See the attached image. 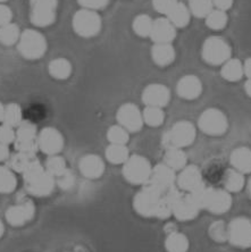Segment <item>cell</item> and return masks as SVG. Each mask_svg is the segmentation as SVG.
<instances>
[{"mask_svg":"<svg viewBox=\"0 0 251 252\" xmlns=\"http://www.w3.org/2000/svg\"><path fill=\"white\" fill-rule=\"evenodd\" d=\"M25 188L30 194L34 196H47L54 191L55 177L35 159L23 173Z\"/></svg>","mask_w":251,"mask_h":252,"instance_id":"cell-1","label":"cell"},{"mask_svg":"<svg viewBox=\"0 0 251 252\" xmlns=\"http://www.w3.org/2000/svg\"><path fill=\"white\" fill-rule=\"evenodd\" d=\"M164 194L154 184L147 182L143 184L142 190L134 196L133 207L143 217H158Z\"/></svg>","mask_w":251,"mask_h":252,"instance_id":"cell-2","label":"cell"},{"mask_svg":"<svg viewBox=\"0 0 251 252\" xmlns=\"http://www.w3.org/2000/svg\"><path fill=\"white\" fill-rule=\"evenodd\" d=\"M194 125L188 121H180L173 125V127L164 135L162 143L165 147L169 148H182L189 147L195 140Z\"/></svg>","mask_w":251,"mask_h":252,"instance_id":"cell-3","label":"cell"},{"mask_svg":"<svg viewBox=\"0 0 251 252\" xmlns=\"http://www.w3.org/2000/svg\"><path fill=\"white\" fill-rule=\"evenodd\" d=\"M151 172L153 167L149 160L139 155L130 156L123 166V176L125 180L135 185L146 184L150 180Z\"/></svg>","mask_w":251,"mask_h":252,"instance_id":"cell-4","label":"cell"},{"mask_svg":"<svg viewBox=\"0 0 251 252\" xmlns=\"http://www.w3.org/2000/svg\"><path fill=\"white\" fill-rule=\"evenodd\" d=\"M47 50V41L41 33L35 30H27L18 40V51L27 59L41 58Z\"/></svg>","mask_w":251,"mask_h":252,"instance_id":"cell-5","label":"cell"},{"mask_svg":"<svg viewBox=\"0 0 251 252\" xmlns=\"http://www.w3.org/2000/svg\"><path fill=\"white\" fill-rule=\"evenodd\" d=\"M231 47L224 39L220 36H210L202 46V58L209 65H223L231 59Z\"/></svg>","mask_w":251,"mask_h":252,"instance_id":"cell-6","label":"cell"},{"mask_svg":"<svg viewBox=\"0 0 251 252\" xmlns=\"http://www.w3.org/2000/svg\"><path fill=\"white\" fill-rule=\"evenodd\" d=\"M73 29L80 36L91 38L100 32L101 18L95 10L83 8L74 15Z\"/></svg>","mask_w":251,"mask_h":252,"instance_id":"cell-7","label":"cell"},{"mask_svg":"<svg viewBox=\"0 0 251 252\" xmlns=\"http://www.w3.org/2000/svg\"><path fill=\"white\" fill-rule=\"evenodd\" d=\"M198 126L205 134L219 136L227 131L228 122L225 114L220 109L209 108L200 115Z\"/></svg>","mask_w":251,"mask_h":252,"instance_id":"cell-8","label":"cell"},{"mask_svg":"<svg viewBox=\"0 0 251 252\" xmlns=\"http://www.w3.org/2000/svg\"><path fill=\"white\" fill-rule=\"evenodd\" d=\"M232 206V196L226 190L205 188L202 193L201 208L207 209L210 213L220 215L230 210Z\"/></svg>","mask_w":251,"mask_h":252,"instance_id":"cell-9","label":"cell"},{"mask_svg":"<svg viewBox=\"0 0 251 252\" xmlns=\"http://www.w3.org/2000/svg\"><path fill=\"white\" fill-rule=\"evenodd\" d=\"M57 0H30V20L35 27H49L56 20Z\"/></svg>","mask_w":251,"mask_h":252,"instance_id":"cell-10","label":"cell"},{"mask_svg":"<svg viewBox=\"0 0 251 252\" xmlns=\"http://www.w3.org/2000/svg\"><path fill=\"white\" fill-rule=\"evenodd\" d=\"M228 241L238 248L247 249L251 247V220L238 217L228 225Z\"/></svg>","mask_w":251,"mask_h":252,"instance_id":"cell-11","label":"cell"},{"mask_svg":"<svg viewBox=\"0 0 251 252\" xmlns=\"http://www.w3.org/2000/svg\"><path fill=\"white\" fill-rule=\"evenodd\" d=\"M118 125L128 132H138L143 126V116L134 103H124L120 107L116 114Z\"/></svg>","mask_w":251,"mask_h":252,"instance_id":"cell-12","label":"cell"},{"mask_svg":"<svg viewBox=\"0 0 251 252\" xmlns=\"http://www.w3.org/2000/svg\"><path fill=\"white\" fill-rule=\"evenodd\" d=\"M38 146L43 154L49 156L57 155L64 147V138L58 129L44 127L38 134Z\"/></svg>","mask_w":251,"mask_h":252,"instance_id":"cell-13","label":"cell"},{"mask_svg":"<svg viewBox=\"0 0 251 252\" xmlns=\"http://www.w3.org/2000/svg\"><path fill=\"white\" fill-rule=\"evenodd\" d=\"M35 213V206L32 200H25L9 207L6 210L5 217L12 226H23L32 220Z\"/></svg>","mask_w":251,"mask_h":252,"instance_id":"cell-14","label":"cell"},{"mask_svg":"<svg viewBox=\"0 0 251 252\" xmlns=\"http://www.w3.org/2000/svg\"><path fill=\"white\" fill-rule=\"evenodd\" d=\"M169 100H171V92H169L167 87L162 84H150L143 90L142 101L145 102L147 107L162 108L167 105Z\"/></svg>","mask_w":251,"mask_h":252,"instance_id":"cell-15","label":"cell"},{"mask_svg":"<svg viewBox=\"0 0 251 252\" xmlns=\"http://www.w3.org/2000/svg\"><path fill=\"white\" fill-rule=\"evenodd\" d=\"M148 182L154 184L155 187L159 189L160 191L167 192L169 189L174 188L176 182L175 170L168 167L166 164H159L155 166L151 172L150 180Z\"/></svg>","mask_w":251,"mask_h":252,"instance_id":"cell-16","label":"cell"},{"mask_svg":"<svg viewBox=\"0 0 251 252\" xmlns=\"http://www.w3.org/2000/svg\"><path fill=\"white\" fill-rule=\"evenodd\" d=\"M176 183L180 190L186 191L188 193L194 191L195 189L204 185L200 169L194 165L186 166L181 170L180 175L176 177Z\"/></svg>","mask_w":251,"mask_h":252,"instance_id":"cell-17","label":"cell"},{"mask_svg":"<svg viewBox=\"0 0 251 252\" xmlns=\"http://www.w3.org/2000/svg\"><path fill=\"white\" fill-rule=\"evenodd\" d=\"M201 209L199 208L191 196L188 194H182L179 199L176 200L174 205H173V215H174L176 220L181 221H187L194 220L198 216L199 211Z\"/></svg>","mask_w":251,"mask_h":252,"instance_id":"cell-18","label":"cell"},{"mask_svg":"<svg viewBox=\"0 0 251 252\" xmlns=\"http://www.w3.org/2000/svg\"><path fill=\"white\" fill-rule=\"evenodd\" d=\"M176 36V28L168 18H157L154 21L150 38L155 43H172Z\"/></svg>","mask_w":251,"mask_h":252,"instance_id":"cell-19","label":"cell"},{"mask_svg":"<svg viewBox=\"0 0 251 252\" xmlns=\"http://www.w3.org/2000/svg\"><path fill=\"white\" fill-rule=\"evenodd\" d=\"M177 94L186 100L197 99L202 92V84L199 77L194 75H186L176 85Z\"/></svg>","mask_w":251,"mask_h":252,"instance_id":"cell-20","label":"cell"},{"mask_svg":"<svg viewBox=\"0 0 251 252\" xmlns=\"http://www.w3.org/2000/svg\"><path fill=\"white\" fill-rule=\"evenodd\" d=\"M79 168L83 176L94 180L105 172V162L97 155H87L81 158Z\"/></svg>","mask_w":251,"mask_h":252,"instance_id":"cell-21","label":"cell"},{"mask_svg":"<svg viewBox=\"0 0 251 252\" xmlns=\"http://www.w3.org/2000/svg\"><path fill=\"white\" fill-rule=\"evenodd\" d=\"M232 167L242 174L251 173V149L247 147H239L232 151L230 156Z\"/></svg>","mask_w":251,"mask_h":252,"instance_id":"cell-22","label":"cell"},{"mask_svg":"<svg viewBox=\"0 0 251 252\" xmlns=\"http://www.w3.org/2000/svg\"><path fill=\"white\" fill-rule=\"evenodd\" d=\"M151 56L158 66L171 65L175 59V49L171 43H156L151 49Z\"/></svg>","mask_w":251,"mask_h":252,"instance_id":"cell-23","label":"cell"},{"mask_svg":"<svg viewBox=\"0 0 251 252\" xmlns=\"http://www.w3.org/2000/svg\"><path fill=\"white\" fill-rule=\"evenodd\" d=\"M243 74H245L243 64L239 59L231 58L221 65L220 75L228 82H238L242 79Z\"/></svg>","mask_w":251,"mask_h":252,"instance_id":"cell-24","label":"cell"},{"mask_svg":"<svg viewBox=\"0 0 251 252\" xmlns=\"http://www.w3.org/2000/svg\"><path fill=\"white\" fill-rule=\"evenodd\" d=\"M188 157L186 153L180 148H169L166 150L164 164L174 170H182L187 166Z\"/></svg>","mask_w":251,"mask_h":252,"instance_id":"cell-25","label":"cell"},{"mask_svg":"<svg viewBox=\"0 0 251 252\" xmlns=\"http://www.w3.org/2000/svg\"><path fill=\"white\" fill-rule=\"evenodd\" d=\"M167 18L175 28H186L190 23L191 12L182 2H177L176 6L167 15Z\"/></svg>","mask_w":251,"mask_h":252,"instance_id":"cell-26","label":"cell"},{"mask_svg":"<svg viewBox=\"0 0 251 252\" xmlns=\"http://www.w3.org/2000/svg\"><path fill=\"white\" fill-rule=\"evenodd\" d=\"M48 72L54 79L56 80H66L72 74V65L67 59L57 58L50 62Z\"/></svg>","mask_w":251,"mask_h":252,"instance_id":"cell-27","label":"cell"},{"mask_svg":"<svg viewBox=\"0 0 251 252\" xmlns=\"http://www.w3.org/2000/svg\"><path fill=\"white\" fill-rule=\"evenodd\" d=\"M189 240L182 233H169L165 241V248L168 252H187L189 250Z\"/></svg>","mask_w":251,"mask_h":252,"instance_id":"cell-28","label":"cell"},{"mask_svg":"<svg viewBox=\"0 0 251 252\" xmlns=\"http://www.w3.org/2000/svg\"><path fill=\"white\" fill-rule=\"evenodd\" d=\"M224 185L226 191L231 192H240L245 187V176L242 173L234 168L227 169L224 175Z\"/></svg>","mask_w":251,"mask_h":252,"instance_id":"cell-29","label":"cell"},{"mask_svg":"<svg viewBox=\"0 0 251 252\" xmlns=\"http://www.w3.org/2000/svg\"><path fill=\"white\" fill-rule=\"evenodd\" d=\"M106 158L114 165L124 164L130 158L128 149L124 144H110L106 149Z\"/></svg>","mask_w":251,"mask_h":252,"instance_id":"cell-30","label":"cell"},{"mask_svg":"<svg viewBox=\"0 0 251 252\" xmlns=\"http://www.w3.org/2000/svg\"><path fill=\"white\" fill-rule=\"evenodd\" d=\"M35 159V155L17 153L9 158L8 165L10 169L14 170V172L23 174Z\"/></svg>","mask_w":251,"mask_h":252,"instance_id":"cell-31","label":"cell"},{"mask_svg":"<svg viewBox=\"0 0 251 252\" xmlns=\"http://www.w3.org/2000/svg\"><path fill=\"white\" fill-rule=\"evenodd\" d=\"M17 185L16 176L12 169L0 166V193H10Z\"/></svg>","mask_w":251,"mask_h":252,"instance_id":"cell-32","label":"cell"},{"mask_svg":"<svg viewBox=\"0 0 251 252\" xmlns=\"http://www.w3.org/2000/svg\"><path fill=\"white\" fill-rule=\"evenodd\" d=\"M228 22V16L226 12L220 9H213L206 17V24L209 29L214 31H220L225 29Z\"/></svg>","mask_w":251,"mask_h":252,"instance_id":"cell-33","label":"cell"},{"mask_svg":"<svg viewBox=\"0 0 251 252\" xmlns=\"http://www.w3.org/2000/svg\"><path fill=\"white\" fill-rule=\"evenodd\" d=\"M22 109L17 103H9L5 106L2 124H6L10 127H17L22 123Z\"/></svg>","mask_w":251,"mask_h":252,"instance_id":"cell-34","label":"cell"},{"mask_svg":"<svg viewBox=\"0 0 251 252\" xmlns=\"http://www.w3.org/2000/svg\"><path fill=\"white\" fill-rule=\"evenodd\" d=\"M142 116L143 122L151 127H158L164 123L165 120L164 110L162 108H158V107H146Z\"/></svg>","mask_w":251,"mask_h":252,"instance_id":"cell-35","label":"cell"},{"mask_svg":"<svg viewBox=\"0 0 251 252\" xmlns=\"http://www.w3.org/2000/svg\"><path fill=\"white\" fill-rule=\"evenodd\" d=\"M154 21L151 20L149 15L141 14L138 15L133 21V30L139 36L146 38V36H150L151 30H153Z\"/></svg>","mask_w":251,"mask_h":252,"instance_id":"cell-36","label":"cell"},{"mask_svg":"<svg viewBox=\"0 0 251 252\" xmlns=\"http://www.w3.org/2000/svg\"><path fill=\"white\" fill-rule=\"evenodd\" d=\"M21 38L20 29L16 24L9 23L0 28V42L5 46H12Z\"/></svg>","mask_w":251,"mask_h":252,"instance_id":"cell-37","label":"cell"},{"mask_svg":"<svg viewBox=\"0 0 251 252\" xmlns=\"http://www.w3.org/2000/svg\"><path fill=\"white\" fill-rule=\"evenodd\" d=\"M213 0H189V9L195 17H207L214 9Z\"/></svg>","mask_w":251,"mask_h":252,"instance_id":"cell-38","label":"cell"},{"mask_svg":"<svg viewBox=\"0 0 251 252\" xmlns=\"http://www.w3.org/2000/svg\"><path fill=\"white\" fill-rule=\"evenodd\" d=\"M44 168L47 169V172L53 175L55 179H57L58 176H61L63 173L65 172L67 167H66V161L64 160V158L61 157V156L54 155L50 156L48 158V160L46 161V166Z\"/></svg>","mask_w":251,"mask_h":252,"instance_id":"cell-39","label":"cell"},{"mask_svg":"<svg viewBox=\"0 0 251 252\" xmlns=\"http://www.w3.org/2000/svg\"><path fill=\"white\" fill-rule=\"evenodd\" d=\"M23 141H32L38 140V131H36L35 125L29 121H23L17 126L16 129V139Z\"/></svg>","mask_w":251,"mask_h":252,"instance_id":"cell-40","label":"cell"},{"mask_svg":"<svg viewBox=\"0 0 251 252\" xmlns=\"http://www.w3.org/2000/svg\"><path fill=\"white\" fill-rule=\"evenodd\" d=\"M107 139L110 144H126L130 136H128V131H126L123 126L114 125L109 127L107 132Z\"/></svg>","mask_w":251,"mask_h":252,"instance_id":"cell-41","label":"cell"},{"mask_svg":"<svg viewBox=\"0 0 251 252\" xmlns=\"http://www.w3.org/2000/svg\"><path fill=\"white\" fill-rule=\"evenodd\" d=\"M209 234L217 242H223L228 239V226L225 227L223 221H216L210 226Z\"/></svg>","mask_w":251,"mask_h":252,"instance_id":"cell-42","label":"cell"},{"mask_svg":"<svg viewBox=\"0 0 251 252\" xmlns=\"http://www.w3.org/2000/svg\"><path fill=\"white\" fill-rule=\"evenodd\" d=\"M179 2L177 0H153L154 8L159 14L168 15Z\"/></svg>","mask_w":251,"mask_h":252,"instance_id":"cell-43","label":"cell"},{"mask_svg":"<svg viewBox=\"0 0 251 252\" xmlns=\"http://www.w3.org/2000/svg\"><path fill=\"white\" fill-rule=\"evenodd\" d=\"M15 139H16V132L13 127L6 124L0 125V142L8 146L10 143H14Z\"/></svg>","mask_w":251,"mask_h":252,"instance_id":"cell-44","label":"cell"},{"mask_svg":"<svg viewBox=\"0 0 251 252\" xmlns=\"http://www.w3.org/2000/svg\"><path fill=\"white\" fill-rule=\"evenodd\" d=\"M74 181H75V179H74L73 173L69 169H66L61 176L57 177V183L59 188H62L63 190H69V189L73 188Z\"/></svg>","mask_w":251,"mask_h":252,"instance_id":"cell-45","label":"cell"},{"mask_svg":"<svg viewBox=\"0 0 251 252\" xmlns=\"http://www.w3.org/2000/svg\"><path fill=\"white\" fill-rule=\"evenodd\" d=\"M109 0H79V3L87 9H102L108 5Z\"/></svg>","mask_w":251,"mask_h":252,"instance_id":"cell-46","label":"cell"},{"mask_svg":"<svg viewBox=\"0 0 251 252\" xmlns=\"http://www.w3.org/2000/svg\"><path fill=\"white\" fill-rule=\"evenodd\" d=\"M12 17L13 13L9 9V7L0 3V28L3 27V25L9 24L10 21H12Z\"/></svg>","mask_w":251,"mask_h":252,"instance_id":"cell-47","label":"cell"},{"mask_svg":"<svg viewBox=\"0 0 251 252\" xmlns=\"http://www.w3.org/2000/svg\"><path fill=\"white\" fill-rule=\"evenodd\" d=\"M233 1L234 0H213V3L214 6L216 7V9H220L226 12V10L230 9L232 5H233Z\"/></svg>","mask_w":251,"mask_h":252,"instance_id":"cell-48","label":"cell"},{"mask_svg":"<svg viewBox=\"0 0 251 252\" xmlns=\"http://www.w3.org/2000/svg\"><path fill=\"white\" fill-rule=\"evenodd\" d=\"M9 158V149L8 146L5 143L0 142V162L5 161Z\"/></svg>","mask_w":251,"mask_h":252,"instance_id":"cell-49","label":"cell"},{"mask_svg":"<svg viewBox=\"0 0 251 252\" xmlns=\"http://www.w3.org/2000/svg\"><path fill=\"white\" fill-rule=\"evenodd\" d=\"M243 69H245V75L251 79V57L243 63Z\"/></svg>","mask_w":251,"mask_h":252,"instance_id":"cell-50","label":"cell"},{"mask_svg":"<svg viewBox=\"0 0 251 252\" xmlns=\"http://www.w3.org/2000/svg\"><path fill=\"white\" fill-rule=\"evenodd\" d=\"M245 90L247 92V94H248L249 97L251 98V79H248V81H247V82H246Z\"/></svg>","mask_w":251,"mask_h":252,"instance_id":"cell-51","label":"cell"},{"mask_svg":"<svg viewBox=\"0 0 251 252\" xmlns=\"http://www.w3.org/2000/svg\"><path fill=\"white\" fill-rule=\"evenodd\" d=\"M3 113H5V106L0 102V122H2L3 120Z\"/></svg>","mask_w":251,"mask_h":252,"instance_id":"cell-52","label":"cell"},{"mask_svg":"<svg viewBox=\"0 0 251 252\" xmlns=\"http://www.w3.org/2000/svg\"><path fill=\"white\" fill-rule=\"evenodd\" d=\"M3 232H5V226H3V224H2V221L0 220V238H1L2 236V234H3Z\"/></svg>","mask_w":251,"mask_h":252,"instance_id":"cell-53","label":"cell"},{"mask_svg":"<svg viewBox=\"0 0 251 252\" xmlns=\"http://www.w3.org/2000/svg\"><path fill=\"white\" fill-rule=\"evenodd\" d=\"M248 190H249V193H250V196H251V180L249 181V184H248Z\"/></svg>","mask_w":251,"mask_h":252,"instance_id":"cell-54","label":"cell"},{"mask_svg":"<svg viewBox=\"0 0 251 252\" xmlns=\"http://www.w3.org/2000/svg\"><path fill=\"white\" fill-rule=\"evenodd\" d=\"M5 1H7V0H0V2H5Z\"/></svg>","mask_w":251,"mask_h":252,"instance_id":"cell-55","label":"cell"}]
</instances>
